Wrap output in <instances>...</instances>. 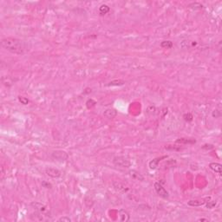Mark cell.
<instances>
[{
	"label": "cell",
	"mask_w": 222,
	"mask_h": 222,
	"mask_svg": "<svg viewBox=\"0 0 222 222\" xmlns=\"http://www.w3.org/2000/svg\"><path fill=\"white\" fill-rule=\"evenodd\" d=\"M1 46L4 49L17 55H22L26 50L25 42L14 37H6L2 39Z\"/></svg>",
	"instance_id": "6da1fadb"
},
{
	"label": "cell",
	"mask_w": 222,
	"mask_h": 222,
	"mask_svg": "<svg viewBox=\"0 0 222 222\" xmlns=\"http://www.w3.org/2000/svg\"><path fill=\"white\" fill-rule=\"evenodd\" d=\"M113 163H114L115 166H116L118 168H128L131 166L130 161L123 156L115 157L114 160H113Z\"/></svg>",
	"instance_id": "7a4b0ae2"
},
{
	"label": "cell",
	"mask_w": 222,
	"mask_h": 222,
	"mask_svg": "<svg viewBox=\"0 0 222 222\" xmlns=\"http://www.w3.org/2000/svg\"><path fill=\"white\" fill-rule=\"evenodd\" d=\"M30 206L38 213L40 214H43L44 215H47L49 217V210H48V207L46 206H44V204L42 203H39V202H31L30 203Z\"/></svg>",
	"instance_id": "3957f363"
},
{
	"label": "cell",
	"mask_w": 222,
	"mask_h": 222,
	"mask_svg": "<svg viewBox=\"0 0 222 222\" xmlns=\"http://www.w3.org/2000/svg\"><path fill=\"white\" fill-rule=\"evenodd\" d=\"M51 157L55 160H57V161H66L68 158H69V155L68 154L65 152V151H63V150H56V151H53L51 153Z\"/></svg>",
	"instance_id": "277c9868"
},
{
	"label": "cell",
	"mask_w": 222,
	"mask_h": 222,
	"mask_svg": "<svg viewBox=\"0 0 222 222\" xmlns=\"http://www.w3.org/2000/svg\"><path fill=\"white\" fill-rule=\"evenodd\" d=\"M154 190L155 192L157 193V195L159 196H161L163 199H168L169 197V195H168V192L159 183V182H155L154 184Z\"/></svg>",
	"instance_id": "5b68a950"
},
{
	"label": "cell",
	"mask_w": 222,
	"mask_h": 222,
	"mask_svg": "<svg viewBox=\"0 0 222 222\" xmlns=\"http://www.w3.org/2000/svg\"><path fill=\"white\" fill-rule=\"evenodd\" d=\"M209 199H211L210 197H206L204 199H192L187 202V205L191 206H199L206 204Z\"/></svg>",
	"instance_id": "8992f818"
},
{
	"label": "cell",
	"mask_w": 222,
	"mask_h": 222,
	"mask_svg": "<svg viewBox=\"0 0 222 222\" xmlns=\"http://www.w3.org/2000/svg\"><path fill=\"white\" fill-rule=\"evenodd\" d=\"M113 186L115 187L116 190H117L118 192H121V193H127L128 191V187H126L124 185L123 183L120 182V181H113Z\"/></svg>",
	"instance_id": "52a82bcc"
},
{
	"label": "cell",
	"mask_w": 222,
	"mask_h": 222,
	"mask_svg": "<svg viewBox=\"0 0 222 222\" xmlns=\"http://www.w3.org/2000/svg\"><path fill=\"white\" fill-rule=\"evenodd\" d=\"M46 172V174L51 177V178H59L61 175H62V173L60 170L56 169V168H49L45 170Z\"/></svg>",
	"instance_id": "ba28073f"
},
{
	"label": "cell",
	"mask_w": 222,
	"mask_h": 222,
	"mask_svg": "<svg viewBox=\"0 0 222 222\" xmlns=\"http://www.w3.org/2000/svg\"><path fill=\"white\" fill-rule=\"evenodd\" d=\"M103 116L108 119H113L117 116V111L115 109H107L104 111Z\"/></svg>",
	"instance_id": "9c48e42d"
},
{
	"label": "cell",
	"mask_w": 222,
	"mask_h": 222,
	"mask_svg": "<svg viewBox=\"0 0 222 222\" xmlns=\"http://www.w3.org/2000/svg\"><path fill=\"white\" fill-rule=\"evenodd\" d=\"M195 142L196 141L195 139H187V138H180L175 142L176 144H182V145H191L195 144Z\"/></svg>",
	"instance_id": "30bf717a"
},
{
	"label": "cell",
	"mask_w": 222,
	"mask_h": 222,
	"mask_svg": "<svg viewBox=\"0 0 222 222\" xmlns=\"http://www.w3.org/2000/svg\"><path fill=\"white\" fill-rule=\"evenodd\" d=\"M30 218L31 220L33 221H46L47 218H49V216L47 215H44L43 214H40V213H37L36 214H32L30 215Z\"/></svg>",
	"instance_id": "8fae6325"
},
{
	"label": "cell",
	"mask_w": 222,
	"mask_h": 222,
	"mask_svg": "<svg viewBox=\"0 0 222 222\" xmlns=\"http://www.w3.org/2000/svg\"><path fill=\"white\" fill-rule=\"evenodd\" d=\"M129 175L133 179H135V180H140V181H143L144 180L143 175L141 173H139L138 171H136V170H130L129 171Z\"/></svg>",
	"instance_id": "7c38bea8"
},
{
	"label": "cell",
	"mask_w": 222,
	"mask_h": 222,
	"mask_svg": "<svg viewBox=\"0 0 222 222\" xmlns=\"http://www.w3.org/2000/svg\"><path fill=\"white\" fill-rule=\"evenodd\" d=\"M119 217H120V221L123 222L128 221L130 219L129 214L125 209H121L119 211Z\"/></svg>",
	"instance_id": "4fadbf2b"
},
{
	"label": "cell",
	"mask_w": 222,
	"mask_h": 222,
	"mask_svg": "<svg viewBox=\"0 0 222 222\" xmlns=\"http://www.w3.org/2000/svg\"><path fill=\"white\" fill-rule=\"evenodd\" d=\"M167 158V156H163V157H161V158H156V159H154L152 160L150 162H149V168L150 169H155L157 167H158V163L162 160V159H165Z\"/></svg>",
	"instance_id": "5bb4252c"
},
{
	"label": "cell",
	"mask_w": 222,
	"mask_h": 222,
	"mask_svg": "<svg viewBox=\"0 0 222 222\" xmlns=\"http://www.w3.org/2000/svg\"><path fill=\"white\" fill-rule=\"evenodd\" d=\"M209 168L210 169H212L213 171H214L215 173H218L219 174L221 173V165L220 163L217 162H212L209 164Z\"/></svg>",
	"instance_id": "9a60e30c"
},
{
	"label": "cell",
	"mask_w": 222,
	"mask_h": 222,
	"mask_svg": "<svg viewBox=\"0 0 222 222\" xmlns=\"http://www.w3.org/2000/svg\"><path fill=\"white\" fill-rule=\"evenodd\" d=\"M124 83H125V82H124L123 80H113V81H111V82H109L108 84H107V86H109V87H112V86H122V85H123Z\"/></svg>",
	"instance_id": "2e32d148"
},
{
	"label": "cell",
	"mask_w": 222,
	"mask_h": 222,
	"mask_svg": "<svg viewBox=\"0 0 222 222\" xmlns=\"http://www.w3.org/2000/svg\"><path fill=\"white\" fill-rule=\"evenodd\" d=\"M109 11H110V8H109L107 4H102V5H101L100 8H99V13H100V15H101V16L107 14Z\"/></svg>",
	"instance_id": "e0dca14e"
},
{
	"label": "cell",
	"mask_w": 222,
	"mask_h": 222,
	"mask_svg": "<svg viewBox=\"0 0 222 222\" xmlns=\"http://www.w3.org/2000/svg\"><path fill=\"white\" fill-rule=\"evenodd\" d=\"M173 46V44L172 41L170 40H166V41H163L161 42V47L163 48V49H171Z\"/></svg>",
	"instance_id": "ac0fdd59"
},
{
	"label": "cell",
	"mask_w": 222,
	"mask_h": 222,
	"mask_svg": "<svg viewBox=\"0 0 222 222\" xmlns=\"http://www.w3.org/2000/svg\"><path fill=\"white\" fill-rule=\"evenodd\" d=\"M216 205H217V202H216L215 200H210V199H209V200L206 202V208L212 209V208H214Z\"/></svg>",
	"instance_id": "d6986e66"
},
{
	"label": "cell",
	"mask_w": 222,
	"mask_h": 222,
	"mask_svg": "<svg viewBox=\"0 0 222 222\" xmlns=\"http://www.w3.org/2000/svg\"><path fill=\"white\" fill-rule=\"evenodd\" d=\"M183 118H184V120L185 121H187V122H191V121H193V115L191 114V113H187V114H185L184 116H183Z\"/></svg>",
	"instance_id": "ffe728a7"
},
{
	"label": "cell",
	"mask_w": 222,
	"mask_h": 222,
	"mask_svg": "<svg viewBox=\"0 0 222 222\" xmlns=\"http://www.w3.org/2000/svg\"><path fill=\"white\" fill-rule=\"evenodd\" d=\"M188 7L193 8V9H201L202 8V4H200L199 3H193V4H190L188 5Z\"/></svg>",
	"instance_id": "44dd1931"
},
{
	"label": "cell",
	"mask_w": 222,
	"mask_h": 222,
	"mask_svg": "<svg viewBox=\"0 0 222 222\" xmlns=\"http://www.w3.org/2000/svg\"><path fill=\"white\" fill-rule=\"evenodd\" d=\"M18 100H19V101H20L22 104H24V105H26V104L29 103V100L26 98V97H18Z\"/></svg>",
	"instance_id": "7402d4cb"
},
{
	"label": "cell",
	"mask_w": 222,
	"mask_h": 222,
	"mask_svg": "<svg viewBox=\"0 0 222 222\" xmlns=\"http://www.w3.org/2000/svg\"><path fill=\"white\" fill-rule=\"evenodd\" d=\"M220 116H221V111H220V110H217V109L214 110V112H213V117L218 118V117H220Z\"/></svg>",
	"instance_id": "603a6c76"
},
{
	"label": "cell",
	"mask_w": 222,
	"mask_h": 222,
	"mask_svg": "<svg viewBox=\"0 0 222 222\" xmlns=\"http://www.w3.org/2000/svg\"><path fill=\"white\" fill-rule=\"evenodd\" d=\"M58 221L70 222L71 221V219H70L69 217H66V216H64V217H62V218H60V219L58 220Z\"/></svg>",
	"instance_id": "cb8c5ba5"
},
{
	"label": "cell",
	"mask_w": 222,
	"mask_h": 222,
	"mask_svg": "<svg viewBox=\"0 0 222 222\" xmlns=\"http://www.w3.org/2000/svg\"><path fill=\"white\" fill-rule=\"evenodd\" d=\"M42 185L44 187H46V188H51V185L48 183V182H46V181H43L42 182Z\"/></svg>",
	"instance_id": "d4e9b609"
},
{
	"label": "cell",
	"mask_w": 222,
	"mask_h": 222,
	"mask_svg": "<svg viewBox=\"0 0 222 222\" xmlns=\"http://www.w3.org/2000/svg\"><path fill=\"white\" fill-rule=\"evenodd\" d=\"M198 221H208L207 219H199Z\"/></svg>",
	"instance_id": "484cf974"
}]
</instances>
